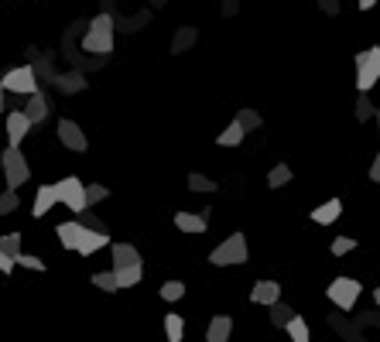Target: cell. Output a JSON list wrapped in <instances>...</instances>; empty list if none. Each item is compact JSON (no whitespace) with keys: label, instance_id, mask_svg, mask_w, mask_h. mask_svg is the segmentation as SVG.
<instances>
[{"label":"cell","instance_id":"obj_21","mask_svg":"<svg viewBox=\"0 0 380 342\" xmlns=\"http://www.w3.org/2000/svg\"><path fill=\"white\" fill-rule=\"evenodd\" d=\"M285 332L291 336V342H312V332H308V322L301 315H294L291 322L285 325Z\"/></svg>","mask_w":380,"mask_h":342},{"label":"cell","instance_id":"obj_24","mask_svg":"<svg viewBox=\"0 0 380 342\" xmlns=\"http://www.w3.org/2000/svg\"><path fill=\"white\" fill-rule=\"evenodd\" d=\"M243 137H247V134H243L237 123H230V127L216 137V144H219V148H237V144H243Z\"/></svg>","mask_w":380,"mask_h":342},{"label":"cell","instance_id":"obj_43","mask_svg":"<svg viewBox=\"0 0 380 342\" xmlns=\"http://www.w3.org/2000/svg\"><path fill=\"white\" fill-rule=\"evenodd\" d=\"M374 301H377V308H380V284L374 288Z\"/></svg>","mask_w":380,"mask_h":342},{"label":"cell","instance_id":"obj_28","mask_svg":"<svg viewBox=\"0 0 380 342\" xmlns=\"http://www.w3.org/2000/svg\"><path fill=\"white\" fill-rule=\"evenodd\" d=\"M93 284L99 291H106V294H117L120 288H117V277H113V270H103V274H93Z\"/></svg>","mask_w":380,"mask_h":342},{"label":"cell","instance_id":"obj_27","mask_svg":"<svg viewBox=\"0 0 380 342\" xmlns=\"http://www.w3.org/2000/svg\"><path fill=\"white\" fill-rule=\"evenodd\" d=\"M0 254H7L10 260L21 254V233H3L0 237Z\"/></svg>","mask_w":380,"mask_h":342},{"label":"cell","instance_id":"obj_16","mask_svg":"<svg viewBox=\"0 0 380 342\" xmlns=\"http://www.w3.org/2000/svg\"><path fill=\"white\" fill-rule=\"evenodd\" d=\"M106 243H110V237H106V233H99V230H83V240H79L76 254L90 256V254H96V250H103Z\"/></svg>","mask_w":380,"mask_h":342},{"label":"cell","instance_id":"obj_17","mask_svg":"<svg viewBox=\"0 0 380 342\" xmlns=\"http://www.w3.org/2000/svg\"><path fill=\"white\" fill-rule=\"evenodd\" d=\"M59 199H55V188L52 185H38V192H34V202H31V212H34V219H41L52 205H55Z\"/></svg>","mask_w":380,"mask_h":342},{"label":"cell","instance_id":"obj_23","mask_svg":"<svg viewBox=\"0 0 380 342\" xmlns=\"http://www.w3.org/2000/svg\"><path fill=\"white\" fill-rule=\"evenodd\" d=\"M294 315H298V312H294L291 305H285V301H274V305H271V322H274L278 329H285Z\"/></svg>","mask_w":380,"mask_h":342},{"label":"cell","instance_id":"obj_35","mask_svg":"<svg viewBox=\"0 0 380 342\" xmlns=\"http://www.w3.org/2000/svg\"><path fill=\"white\" fill-rule=\"evenodd\" d=\"M110 192H106V185H86V209L96 205V202H103Z\"/></svg>","mask_w":380,"mask_h":342},{"label":"cell","instance_id":"obj_7","mask_svg":"<svg viewBox=\"0 0 380 342\" xmlns=\"http://www.w3.org/2000/svg\"><path fill=\"white\" fill-rule=\"evenodd\" d=\"M0 89L3 92H14V96H34L38 92V76H34L31 66H17V69H10L0 79Z\"/></svg>","mask_w":380,"mask_h":342},{"label":"cell","instance_id":"obj_45","mask_svg":"<svg viewBox=\"0 0 380 342\" xmlns=\"http://www.w3.org/2000/svg\"><path fill=\"white\" fill-rule=\"evenodd\" d=\"M374 120H377V123H380V110H377V113H374Z\"/></svg>","mask_w":380,"mask_h":342},{"label":"cell","instance_id":"obj_37","mask_svg":"<svg viewBox=\"0 0 380 342\" xmlns=\"http://www.w3.org/2000/svg\"><path fill=\"white\" fill-rule=\"evenodd\" d=\"M52 79H55V86H59V89H66V92H76V89H83V79H62V76H52Z\"/></svg>","mask_w":380,"mask_h":342},{"label":"cell","instance_id":"obj_22","mask_svg":"<svg viewBox=\"0 0 380 342\" xmlns=\"http://www.w3.org/2000/svg\"><path fill=\"white\" fill-rule=\"evenodd\" d=\"M233 123H237V127H240L243 134H250V130H257V127H261L264 120H261V113H257V110H240Z\"/></svg>","mask_w":380,"mask_h":342},{"label":"cell","instance_id":"obj_25","mask_svg":"<svg viewBox=\"0 0 380 342\" xmlns=\"http://www.w3.org/2000/svg\"><path fill=\"white\" fill-rule=\"evenodd\" d=\"M291 178H294V174H291L288 165H274V168L268 171V188H285Z\"/></svg>","mask_w":380,"mask_h":342},{"label":"cell","instance_id":"obj_26","mask_svg":"<svg viewBox=\"0 0 380 342\" xmlns=\"http://www.w3.org/2000/svg\"><path fill=\"white\" fill-rule=\"evenodd\" d=\"M158 294H161L165 301H182V298H186V284H182V281H165Z\"/></svg>","mask_w":380,"mask_h":342},{"label":"cell","instance_id":"obj_44","mask_svg":"<svg viewBox=\"0 0 380 342\" xmlns=\"http://www.w3.org/2000/svg\"><path fill=\"white\" fill-rule=\"evenodd\" d=\"M0 113H3V89H0Z\"/></svg>","mask_w":380,"mask_h":342},{"label":"cell","instance_id":"obj_1","mask_svg":"<svg viewBox=\"0 0 380 342\" xmlns=\"http://www.w3.org/2000/svg\"><path fill=\"white\" fill-rule=\"evenodd\" d=\"M83 48L86 52H96V55H106L113 52V17L110 14H96L90 21V31L83 38Z\"/></svg>","mask_w":380,"mask_h":342},{"label":"cell","instance_id":"obj_20","mask_svg":"<svg viewBox=\"0 0 380 342\" xmlns=\"http://www.w3.org/2000/svg\"><path fill=\"white\" fill-rule=\"evenodd\" d=\"M195 41H199V31H195V28H179L175 38H172V55H182V52L192 48Z\"/></svg>","mask_w":380,"mask_h":342},{"label":"cell","instance_id":"obj_40","mask_svg":"<svg viewBox=\"0 0 380 342\" xmlns=\"http://www.w3.org/2000/svg\"><path fill=\"white\" fill-rule=\"evenodd\" d=\"M370 181H377L380 185V154L374 158V165H370Z\"/></svg>","mask_w":380,"mask_h":342},{"label":"cell","instance_id":"obj_39","mask_svg":"<svg viewBox=\"0 0 380 342\" xmlns=\"http://www.w3.org/2000/svg\"><path fill=\"white\" fill-rule=\"evenodd\" d=\"M10 270H14V260L7 254H0V274H10Z\"/></svg>","mask_w":380,"mask_h":342},{"label":"cell","instance_id":"obj_6","mask_svg":"<svg viewBox=\"0 0 380 342\" xmlns=\"http://www.w3.org/2000/svg\"><path fill=\"white\" fill-rule=\"evenodd\" d=\"M0 158H3V178H7V188H10V192H17V188L31 178V165H28V158L21 154V148H7Z\"/></svg>","mask_w":380,"mask_h":342},{"label":"cell","instance_id":"obj_42","mask_svg":"<svg viewBox=\"0 0 380 342\" xmlns=\"http://www.w3.org/2000/svg\"><path fill=\"white\" fill-rule=\"evenodd\" d=\"M357 3H360V10H370V7H374L377 0H357Z\"/></svg>","mask_w":380,"mask_h":342},{"label":"cell","instance_id":"obj_3","mask_svg":"<svg viewBox=\"0 0 380 342\" xmlns=\"http://www.w3.org/2000/svg\"><path fill=\"white\" fill-rule=\"evenodd\" d=\"M380 83V48H363L360 55H357V89L367 96L374 86Z\"/></svg>","mask_w":380,"mask_h":342},{"label":"cell","instance_id":"obj_4","mask_svg":"<svg viewBox=\"0 0 380 342\" xmlns=\"http://www.w3.org/2000/svg\"><path fill=\"white\" fill-rule=\"evenodd\" d=\"M55 188V199L69 209V212H86V185L76 178V174H69V178H62V181H55L52 185Z\"/></svg>","mask_w":380,"mask_h":342},{"label":"cell","instance_id":"obj_29","mask_svg":"<svg viewBox=\"0 0 380 342\" xmlns=\"http://www.w3.org/2000/svg\"><path fill=\"white\" fill-rule=\"evenodd\" d=\"M189 188H192V192H206V195H209V192H216V181H212V178H206V174H199V171H192V174H189Z\"/></svg>","mask_w":380,"mask_h":342},{"label":"cell","instance_id":"obj_13","mask_svg":"<svg viewBox=\"0 0 380 342\" xmlns=\"http://www.w3.org/2000/svg\"><path fill=\"white\" fill-rule=\"evenodd\" d=\"M175 226L182 230V233H206L209 230V216L206 212H175Z\"/></svg>","mask_w":380,"mask_h":342},{"label":"cell","instance_id":"obj_8","mask_svg":"<svg viewBox=\"0 0 380 342\" xmlns=\"http://www.w3.org/2000/svg\"><path fill=\"white\" fill-rule=\"evenodd\" d=\"M55 130H59V141H62V148H69V151H79V154L90 148V141H86V134H83V127H79L76 120H69V117H66V120H59V127H55Z\"/></svg>","mask_w":380,"mask_h":342},{"label":"cell","instance_id":"obj_33","mask_svg":"<svg viewBox=\"0 0 380 342\" xmlns=\"http://www.w3.org/2000/svg\"><path fill=\"white\" fill-rule=\"evenodd\" d=\"M374 113H377V106H374V103L360 92V99H357V120H360V123H367V120H374Z\"/></svg>","mask_w":380,"mask_h":342},{"label":"cell","instance_id":"obj_41","mask_svg":"<svg viewBox=\"0 0 380 342\" xmlns=\"http://www.w3.org/2000/svg\"><path fill=\"white\" fill-rule=\"evenodd\" d=\"M223 14H226V17L237 14V0H223Z\"/></svg>","mask_w":380,"mask_h":342},{"label":"cell","instance_id":"obj_10","mask_svg":"<svg viewBox=\"0 0 380 342\" xmlns=\"http://www.w3.org/2000/svg\"><path fill=\"white\" fill-rule=\"evenodd\" d=\"M250 301L271 308L274 301H281V284H278V281H257L254 291H250Z\"/></svg>","mask_w":380,"mask_h":342},{"label":"cell","instance_id":"obj_2","mask_svg":"<svg viewBox=\"0 0 380 342\" xmlns=\"http://www.w3.org/2000/svg\"><path fill=\"white\" fill-rule=\"evenodd\" d=\"M209 263L212 267H233V263H247V237L243 233H233L226 237L212 254H209Z\"/></svg>","mask_w":380,"mask_h":342},{"label":"cell","instance_id":"obj_32","mask_svg":"<svg viewBox=\"0 0 380 342\" xmlns=\"http://www.w3.org/2000/svg\"><path fill=\"white\" fill-rule=\"evenodd\" d=\"M329 250H332V256H346V254L357 250V240H353V237H336Z\"/></svg>","mask_w":380,"mask_h":342},{"label":"cell","instance_id":"obj_34","mask_svg":"<svg viewBox=\"0 0 380 342\" xmlns=\"http://www.w3.org/2000/svg\"><path fill=\"white\" fill-rule=\"evenodd\" d=\"M14 267H28V270H34V274L45 270V263H41L38 256H31V254H17L14 256Z\"/></svg>","mask_w":380,"mask_h":342},{"label":"cell","instance_id":"obj_9","mask_svg":"<svg viewBox=\"0 0 380 342\" xmlns=\"http://www.w3.org/2000/svg\"><path fill=\"white\" fill-rule=\"evenodd\" d=\"M28 130H31L28 117L21 110H10L7 113V148H21V141L28 137Z\"/></svg>","mask_w":380,"mask_h":342},{"label":"cell","instance_id":"obj_31","mask_svg":"<svg viewBox=\"0 0 380 342\" xmlns=\"http://www.w3.org/2000/svg\"><path fill=\"white\" fill-rule=\"evenodd\" d=\"M17 209H21V199H17V192L3 188V195H0V216H10V212H17Z\"/></svg>","mask_w":380,"mask_h":342},{"label":"cell","instance_id":"obj_19","mask_svg":"<svg viewBox=\"0 0 380 342\" xmlns=\"http://www.w3.org/2000/svg\"><path fill=\"white\" fill-rule=\"evenodd\" d=\"M161 322H165V339H168V342H182V339H186V319H182V315H175V312H172V315H165Z\"/></svg>","mask_w":380,"mask_h":342},{"label":"cell","instance_id":"obj_14","mask_svg":"<svg viewBox=\"0 0 380 342\" xmlns=\"http://www.w3.org/2000/svg\"><path fill=\"white\" fill-rule=\"evenodd\" d=\"M233 336V319L230 315H216L206 329V342H230Z\"/></svg>","mask_w":380,"mask_h":342},{"label":"cell","instance_id":"obj_5","mask_svg":"<svg viewBox=\"0 0 380 342\" xmlns=\"http://www.w3.org/2000/svg\"><path fill=\"white\" fill-rule=\"evenodd\" d=\"M326 294H329V301H332L339 312H353V308H357V298L363 294V288H360L357 277H336V281L326 288Z\"/></svg>","mask_w":380,"mask_h":342},{"label":"cell","instance_id":"obj_11","mask_svg":"<svg viewBox=\"0 0 380 342\" xmlns=\"http://www.w3.org/2000/svg\"><path fill=\"white\" fill-rule=\"evenodd\" d=\"M141 267V254L134 243H113V270H134Z\"/></svg>","mask_w":380,"mask_h":342},{"label":"cell","instance_id":"obj_38","mask_svg":"<svg viewBox=\"0 0 380 342\" xmlns=\"http://www.w3.org/2000/svg\"><path fill=\"white\" fill-rule=\"evenodd\" d=\"M319 7H322V14H329V17H336L343 3H339V0H319Z\"/></svg>","mask_w":380,"mask_h":342},{"label":"cell","instance_id":"obj_36","mask_svg":"<svg viewBox=\"0 0 380 342\" xmlns=\"http://www.w3.org/2000/svg\"><path fill=\"white\" fill-rule=\"evenodd\" d=\"M76 223H79V226H86V230H99V233H106V230H103V223L96 219L90 209H86V212H79V216H76Z\"/></svg>","mask_w":380,"mask_h":342},{"label":"cell","instance_id":"obj_18","mask_svg":"<svg viewBox=\"0 0 380 342\" xmlns=\"http://www.w3.org/2000/svg\"><path fill=\"white\" fill-rule=\"evenodd\" d=\"M83 230H86V226H79V223L72 219V223H59L55 237L62 240V247H66V250H76V247H79V240H83Z\"/></svg>","mask_w":380,"mask_h":342},{"label":"cell","instance_id":"obj_30","mask_svg":"<svg viewBox=\"0 0 380 342\" xmlns=\"http://www.w3.org/2000/svg\"><path fill=\"white\" fill-rule=\"evenodd\" d=\"M113 277H117V288H134V284H141V267H134V270H113Z\"/></svg>","mask_w":380,"mask_h":342},{"label":"cell","instance_id":"obj_12","mask_svg":"<svg viewBox=\"0 0 380 342\" xmlns=\"http://www.w3.org/2000/svg\"><path fill=\"white\" fill-rule=\"evenodd\" d=\"M21 113L28 117V123L34 127V123H41L45 117H48V99L41 96V92H34V96H28V103L21 106Z\"/></svg>","mask_w":380,"mask_h":342},{"label":"cell","instance_id":"obj_15","mask_svg":"<svg viewBox=\"0 0 380 342\" xmlns=\"http://www.w3.org/2000/svg\"><path fill=\"white\" fill-rule=\"evenodd\" d=\"M343 216V202L339 199H329V202H322L319 209H312V223H319V226H329V223H336Z\"/></svg>","mask_w":380,"mask_h":342}]
</instances>
